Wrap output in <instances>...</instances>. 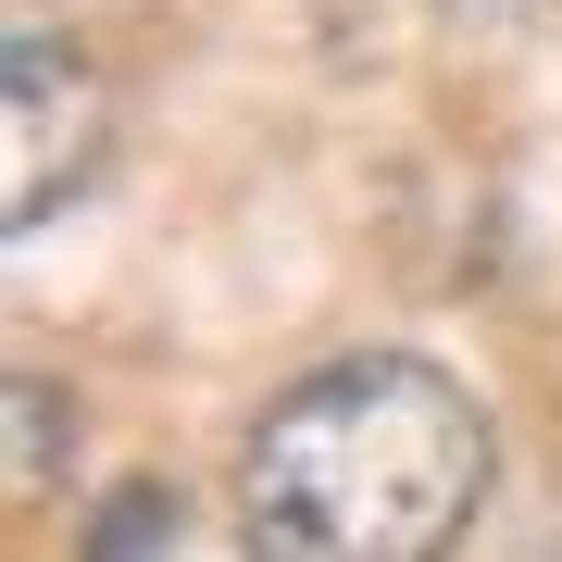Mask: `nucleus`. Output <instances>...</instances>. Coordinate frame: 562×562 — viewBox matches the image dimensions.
<instances>
[{"label":"nucleus","instance_id":"obj_1","mask_svg":"<svg viewBox=\"0 0 562 562\" xmlns=\"http://www.w3.org/2000/svg\"><path fill=\"white\" fill-rule=\"evenodd\" d=\"M475 501H487V413L413 350L325 362L238 438L250 562H450Z\"/></svg>","mask_w":562,"mask_h":562},{"label":"nucleus","instance_id":"obj_2","mask_svg":"<svg viewBox=\"0 0 562 562\" xmlns=\"http://www.w3.org/2000/svg\"><path fill=\"white\" fill-rule=\"evenodd\" d=\"M0 125H13V150H0V213H13V225H50L88 176H101V138H113L101 63H88L76 38H38V25H25V38H13V101H0Z\"/></svg>","mask_w":562,"mask_h":562},{"label":"nucleus","instance_id":"obj_3","mask_svg":"<svg viewBox=\"0 0 562 562\" xmlns=\"http://www.w3.org/2000/svg\"><path fill=\"white\" fill-rule=\"evenodd\" d=\"M162 538H176V501H162V487H113V513H101V538H88V562H150Z\"/></svg>","mask_w":562,"mask_h":562},{"label":"nucleus","instance_id":"obj_4","mask_svg":"<svg viewBox=\"0 0 562 562\" xmlns=\"http://www.w3.org/2000/svg\"><path fill=\"white\" fill-rule=\"evenodd\" d=\"M13 425H25V487H50V450H63V387L25 375L13 387Z\"/></svg>","mask_w":562,"mask_h":562},{"label":"nucleus","instance_id":"obj_5","mask_svg":"<svg viewBox=\"0 0 562 562\" xmlns=\"http://www.w3.org/2000/svg\"><path fill=\"white\" fill-rule=\"evenodd\" d=\"M538 562H562V550H538Z\"/></svg>","mask_w":562,"mask_h":562}]
</instances>
